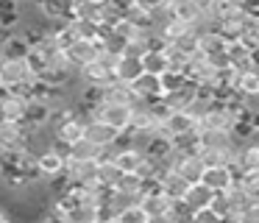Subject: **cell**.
<instances>
[{
    "mask_svg": "<svg viewBox=\"0 0 259 223\" xmlns=\"http://www.w3.org/2000/svg\"><path fill=\"white\" fill-rule=\"evenodd\" d=\"M28 42L20 31L9 33V36L0 39V59H25L28 56Z\"/></svg>",
    "mask_w": 259,
    "mask_h": 223,
    "instance_id": "24",
    "label": "cell"
},
{
    "mask_svg": "<svg viewBox=\"0 0 259 223\" xmlns=\"http://www.w3.org/2000/svg\"><path fill=\"white\" fill-rule=\"evenodd\" d=\"M134 6L142 11H148V14H153V11L167 9V0H134Z\"/></svg>",
    "mask_w": 259,
    "mask_h": 223,
    "instance_id": "40",
    "label": "cell"
},
{
    "mask_svg": "<svg viewBox=\"0 0 259 223\" xmlns=\"http://www.w3.org/2000/svg\"><path fill=\"white\" fill-rule=\"evenodd\" d=\"M112 154V162L117 165L120 173H137V167L142 165V159H145V154L142 151H137L134 145H128V148H117V151H109Z\"/></svg>",
    "mask_w": 259,
    "mask_h": 223,
    "instance_id": "23",
    "label": "cell"
},
{
    "mask_svg": "<svg viewBox=\"0 0 259 223\" xmlns=\"http://www.w3.org/2000/svg\"><path fill=\"white\" fill-rule=\"evenodd\" d=\"M176 201H170L167 195H162L159 190H151V193H142L140 195V206L148 217H159V215H170Z\"/></svg>",
    "mask_w": 259,
    "mask_h": 223,
    "instance_id": "14",
    "label": "cell"
},
{
    "mask_svg": "<svg viewBox=\"0 0 259 223\" xmlns=\"http://www.w3.org/2000/svg\"><path fill=\"white\" fill-rule=\"evenodd\" d=\"M156 187H159V193L167 195L170 201H181L190 184H187V181H184V178H181L176 170H162V173L156 176Z\"/></svg>",
    "mask_w": 259,
    "mask_h": 223,
    "instance_id": "13",
    "label": "cell"
},
{
    "mask_svg": "<svg viewBox=\"0 0 259 223\" xmlns=\"http://www.w3.org/2000/svg\"><path fill=\"white\" fill-rule=\"evenodd\" d=\"M198 98V84H192V81H184L181 87H176L173 92H167L162 98V103L167 106L170 112H184L187 106L192 103V100Z\"/></svg>",
    "mask_w": 259,
    "mask_h": 223,
    "instance_id": "12",
    "label": "cell"
},
{
    "mask_svg": "<svg viewBox=\"0 0 259 223\" xmlns=\"http://www.w3.org/2000/svg\"><path fill=\"white\" fill-rule=\"evenodd\" d=\"M190 223H234V220H231V217H223V220H220V217L212 215L209 209H201V212H192L190 215Z\"/></svg>",
    "mask_w": 259,
    "mask_h": 223,
    "instance_id": "39",
    "label": "cell"
},
{
    "mask_svg": "<svg viewBox=\"0 0 259 223\" xmlns=\"http://www.w3.org/2000/svg\"><path fill=\"white\" fill-rule=\"evenodd\" d=\"M192 6H195V11L201 17H212L214 14V6H218V0H190Z\"/></svg>",
    "mask_w": 259,
    "mask_h": 223,
    "instance_id": "41",
    "label": "cell"
},
{
    "mask_svg": "<svg viewBox=\"0 0 259 223\" xmlns=\"http://www.w3.org/2000/svg\"><path fill=\"white\" fill-rule=\"evenodd\" d=\"M39 14L45 22H53V25L67 22L73 17V0H45L39 6Z\"/></svg>",
    "mask_w": 259,
    "mask_h": 223,
    "instance_id": "18",
    "label": "cell"
},
{
    "mask_svg": "<svg viewBox=\"0 0 259 223\" xmlns=\"http://www.w3.org/2000/svg\"><path fill=\"white\" fill-rule=\"evenodd\" d=\"M6 220H9V215H6L3 209H0V223H6Z\"/></svg>",
    "mask_w": 259,
    "mask_h": 223,
    "instance_id": "44",
    "label": "cell"
},
{
    "mask_svg": "<svg viewBox=\"0 0 259 223\" xmlns=\"http://www.w3.org/2000/svg\"><path fill=\"white\" fill-rule=\"evenodd\" d=\"M234 137L231 131H223V128H198V151H223L234 148Z\"/></svg>",
    "mask_w": 259,
    "mask_h": 223,
    "instance_id": "9",
    "label": "cell"
},
{
    "mask_svg": "<svg viewBox=\"0 0 259 223\" xmlns=\"http://www.w3.org/2000/svg\"><path fill=\"white\" fill-rule=\"evenodd\" d=\"M103 103H117V106H134L137 98L131 92L128 84H120V81H112L103 87Z\"/></svg>",
    "mask_w": 259,
    "mask_h": 223,
    "instance_id": "27",
    "label": "cell"
},
{
    "mask_svg": "<svg viewBox=\"0 0 259 223\" xmlns=\"http://www.w3.org/2000/svg\"><path fill=\"white\" fill-rule=\"evenodd\" d=\"M64 159H67V156H64L62 151H56L53 145L42 148L39 154H36V173H39L42 181L62 176V173H64Z\"/></svg>",
    "mask_w": 259,
    "mask_h": 223,
    "instance_id": "5",
    "label": "cell"
},
{
    "mask_svg": "<svg viewBox=\"0 0 259 223\" xmlns=\"http://www.w3.org/2000/svg\"><path fill=\"white\" fill-rule=\"evenodd\" d=\"M25 106H28V98L20 92H9L6 98L0 100V120L9 123H23L25 117Z\"/></svg>",
    "mask_w": 259,
    "mask_h": 223,
    "instance_id": "15",
    "label": "cell"
},
{
    "mask_svg": "<svg viewBox=\"0 0 259 223\" xmlns=\"http://www.w3.org/2000/svg\"><path fill=\"white\" fill-rule=\"evenodd\" d=\"M234 92L240 95V98L248 100H256L259 98V70H245V72H237L234 76Z\"/></svg>",
    "mask_w": 259,
    "mask_h": 223,
    "instance_id": "21",
    "label": "cell"
},
{
    "mask_svg": "<svg viewBox=\"0 0 259 223\" xmlns=\"http://www.w3.org/2000/svg\"><path fill=\"white\" fill-rule=\"evenodd\" d=\"M117 137H120V131H114L112 126H106V123H101V120L84 123V139H90V142L101 151H112L114 142H117Z\"/></svg>",
    "mask_w": 259,
    "mask_h": 223,
    "instance_id": "8",
    "label": "cell"
},
{
    "mask_svg": "<svg viewBox=\"0 0 259 223\" xmlns=\"http://www.w3.org/2000/svg\"><path fill=\"white\" fill-rule=\"evenodd\" d=\"M226 198H229V217H231V220H237L242 212H248L253 204H256V195L245 193V190L237 187V184L231 190H226Z\"/></svg>",
    "mask_w": 259,
    "mask_h": 223,
    "instance_id": "22",
    "label": "cell"
},
{
    "mask_svg": "<svg viewBox=\"0 0 259 223\" xmlns=\"http://www.w3.org/2000/svg\"><path fill=\"white\" fill-rule=\"evenodd\" d=\"M170 45H173V48L179 50V53L184 56V59H190V56H195V53H198V33L190 28V31H187L184 36H179L176 42H170Z\"/></svg>",
    "mask_w": 259,
    "mask_h": 223,
    "instance_id": "37",
    "label": "cell"
},
{
    "mask_svg": "<svg viewBox=\"0 0 259 223\" xmlns=\"http://www.w3.org/2000/svg\"><path fill=\"white\" fill-rule=\"evenodd\" d=\"M28 131L23 123L0 120V151H25L28 145Z\"/></svg>",
    "mask_w": 259,
    "mask_h": 223,
    "instance_id": "7",
    "label": "cell"
},
{
    "mask_svg": "<svg viewBox=\"0 0 259 223\" xmlns=\"http://www.w3.org/2000/svg\"><path fill=\"white\" fill-rule=\"evenodd\" d=\"M142 76V64L140 59H131V56H120L117 64H114V81L120 84H134Z\"/></svg>",
    "mask_w": 259,
    "mask_h": 223,
    "instance_id": "29",
    "label": "cell"
},
{
    "mask_svg": "<svg viewBox=\"0 0 259 223\" xmlns=\"http://www.w3.org/2000/svg\"><path fill=\"white\" fill-rule=\"evenodd\" d=\"M117 220H120V223H148V215L142 212L140 204H134V206H128V209L120 212Z\"/></svg>",
    "mask_w": 259,
    "mask_h": 223,
    "instance_id": "38",
    "label": "cell"
},
{
    "mask_svg": "<svg viewBox=\"0 0 259 223\" xmlns=\"http://www.w3.org/2000/svg\"><path fill=\"white\" fill-rule=\"evenodd\" d=\"M176 173H179V176L184 178L187 184L201 181V176H203V162H201V156H198V151H195V154H184V156H181Z\"/></svg>",
    "mask_w": 259,
    "mask_h": 223,
    "instance_id": "28",
    "label": "cell"
},
{
    "mask_svg": "<svg viewBox=\"0 0 259 223\" xmlns=\"http://www.w3.org/2000/svg\"><path fill=\"white\" fill-rule=\"evenodd\" d=\"M51 123V106L45 100H36L28 98V106H25V117H23V126L25 128H45Z\"/></svg>",
    "mask_w": 259,
    "mask_h": 223,
    "instance_id": "20",
    "label": "cell"
},
{
    "mask_svg": "<svg viewBox=\"0 0 259 223\" xmlns=\"http://www.w3.org/2000/svg\"><path fill=\"white\" fill-rule=\"evenodd\" d=\"M234 120H237V117L231 115L229 109H223L220 103H212L206 115L198 120V128H223V131H231Z\"/></svg>",
    "mask_w": 259,
    "mask_h": 223,
    "instance_id": "17",
    "label": "cell"
},
{
    "mask_svg": "<svg viewBox=\"0 0 259 223\" xmlns=\"http://www.w3.org/2000/svg\"><path fill=\"white\" fill-rule=\"evenodd\" d=\"M95 120L112 126L114 131H128L131 128V106H117V103H101L95 106Z\"/></svg>",
    "mask_w": 259,
    "mask_h": 223,
    "instance_id": "4",
    "label": "cell"
},
{
    "mask_svg": "<svg viewBox=\"0 0 259 223\" xmlns=\"http://www.w3.org/2000/svg\"><path fill=\"white\" fill-rule=\"evenodd\" d=\"M117 59H120V56L101 53V59H95L92 64L81 67L78 78L84 84H92V87H106V84L114 81V64H117Z\"/></svg>",
    "mask_w": 259,
    "mask_h": 223,
    "instance_id": "3",
    "label": "cell"
},
{
    "mask_svg": "<svg viewBox=\"0 0 259 223\" xmlns=\"http://www.w3.org/2000/svg\"><path fill=\"white\" fill-rule=\"evenodd\" d=\"M67 25H70L75 39H98L101 36V25H95V22H84V20H73L70 17Z\"/></svg>",
    "mask_w": 259,
    "mask_h": 223,
    "instance_id": "35",
    "label": "cell"
},
{
    "mask_svg": "<svg viewBox=\"0 0 259 223\" xmlns=\"http://www.w3.org/2000/svg\"><path fill=\"white\" fill-rule=\"evenodd\" d=\"M62 53H64V59H67L75 70H81V67L92 64L95 59H101L103 42H101V39H73Z\"/></svg>",
    "mask_w": 259,
    "mask_h": 223,
    "instance_id": "2",
    "label": "cell"
},
{
    "mask_svg": "<svg viewBox=\"0 0 259 223\" xmlns=\"http://www.w3.org/2000/svg\"><path fill=\"white\" fill-rule=\"evenodd\" d=\"M6 223H14V220H6Z\"/></svg>",
    "mask_w": 259,
    "mask_h": 223,
    "instance_id": "45",
    "label": "cell"
},
{
    "mask_svg": "<svg viewBox=\"0 0 259 223\" xmlns=\"http://www.w3.org/2000/svg\"><path fill=\"white\" fill-rule=\"evenodd\" d=\"M142 190H145V181H142L137 173H123V176L117 178V184H114V193H123V195H134V198H140Z\"/></svg>",
    "mask_w": 259,
    "mask_h": 223,
    "instance_id": "34",
    "label": "cell"
},
{
    "mask_svg": "<svg viewBox=\"0 0 259 223\" xmlns=\"http://www.w3.org/2000/svg\"><path fill=\"white\" fill-rule=\"evenodd\" d=\"M64 223H98L101 220V209L87 204H73L67 212H62Z\"/></svg>",
    "mask_w": 259,
    "mask_h": 223,
    "instance_id": "32",
    "label": "cell"
},
{
    "mask_svg": "<svg viewBox=\"0 0 259 223\" xmlns=\"http://www.w3.org/2000/svg\"><path fill=\"white\" fill-rule=\"evenodd\" d=\"M20 3H23V0H20Z\"/></svg>",
    "mask_w": 259,
    "mask_h": 223,
    "instance_id": "47",
    "label": "cell"
},
{
    "mask_svg": "<svg viewBox=\"0 0 259 223\" xmlns=\"http://www.w3.org/2000/svg\"><path fill=\"white\" fill-rule=\"evenodd\" d=\"M226 39L218 28H206V31L198 33V53L201 56H212V53H223L226 50Z\"/></svg>",
    "mask_w": 259,
    "mask_h": 223,
    "instance_id": "26",
    "label": "cell"
},
{
    "mask_svg": "<svg viewBox=\"0 0 259 223\" xmlns=\"http://www.w3.org/2000/svg\"><path fill=\"white\" fill-rule=\"evenodd\" d=\"M131 92H134V98L140 100V103H156V100H162V81H159V76H151V72H142L140 78H137L134 84H128Z\"/></svg>",
    "mask_w": 259,
    "mask_h": 223,
    "instance_id": "10",
    "label": "cell"
},
{
    "mask_svg": "<svg viewBox=\"0 0 259 223\" xmlns=\"http://www.w3.org/2000/svg\"><path fill=\"white\" fill-rule=\"evenodd\" d=\"M237 170H259V139H251V142L240 145Z\"/></svg>",
    "mask_w": 259,
    "mask_h": 223,
    "instance_id": "33",
    "label": "cell"
},
{
    "mask_svg": "<svg viewBox=\"0 0 259 223\" xmlns=\"http://www.w3.org/2000/svg\"><path fill=\"white\" fill-rule=\"evenodd\" d=\"M34 81V72L25 59H0V87L9 92L25 95V87Z\"/></svg>",
    "mask_w": 259,
    "mask_h": 223,
    "instance_id": "1",
    "label": "cell"
},
{
    "mask_svg": "<svg viewBox=\"0 0 259 223\" xmlns=\"http://www.w3.org/2000/svg\"><path fill=\"white\" fill-rule=\"evenodd\" d=\"M140 64H142V72H151V76H162L164 70H170L167 59H164L162 45H159V48L145 50V53H142V59H140Z\"/></svg>",
    "mask_w": 259,
    "mask_h": 223,
    "instance_id": "30",
    "label": "cell"
},
{
    "mask_svg": "<svg viewBox=\"0 0 259 223\" xmlns=\"http://www.w3.org/2000/svg\"><path fill=\"white\" fill-rule=\"evenodd\" d=\"M256 204H259V198H256Z\"/></svg>",
    "mask_w": 259,
    "mask_h": 223,
    "instance_id": "46",
    "label": "cell"
},
{
    "mask_svg": "<svg viewBox=\"0 0 259 223\" xmlns=\"http://www.w3.org/2000/svg\"><path fill=\"white\" fill-rule=\"evenodd\" d=\"M95 170L98 162H78V159H64V173L62 176L67 178L70 184H81V187H90L95 181Z\"/></svg>",
    "mask_w": 259,
    "mask_h": 223,
    "instance_id": "11",
    "label": "cell"
},
{
    "mask_svg": "<svg viewBox=\"0 0 259 223\" xmlns=\"http://www.w3.org/2000/svg\"><path fill=\"white\" fill-rule=\"evenodd\" d=\"M234 178H237V170L229 165H214V167H203V176H201V184L209 187L212 193H226V190L234 187Z\"/></svg>",
    "mask_w": 259,
    "mask_h": 223,
    "instance_id": "6",
    "label": "cell"
},
{
    "mask_svg": "<svg viewBox=\"0 0 259 223\" xmlns=\"http://www.w3.org/2000/svg\"><path fill=\"white\" fill-rule=\"evenodd\" d=\"M123 176V173L117 170V165L112 162V154L109 151H103L101 154V159H98V170H95V181L101 184V187H112L114 190V184H117V178Z\"/></svg>",
    "mask_w": 259,
    "mask_h": 223,
    "instance_id": "25",
    "label": "cell"
},
{
    "mask_svg": "<svg viewBox=\"0 0 259 223\" xmlns=\"http://www.w3.org/2000/svg\"><path fill=\"white\" fill-rule=\"evenodd\" d=\"M98 223H120V220H117V215H109V217H101Z\"/></svg>",
    "mask_w": 259,
    "mask_h": 223,
    "instance_id": "43",
    "label": "cell"
},
{
    "mask_svg": "<svg viewBox=\"0 0 259 223\" xmlns=\"http://www.w3.org/2000/svg\"><path fill=\"white\" fill-rule=\"evenodd\" d=\"M212 190L209 187H203L201 181H195V184H190L187 187V193H184V198H181V206H184L187 212H201V209H206L209 206V201H212Z\"/></svg>",
    "mask_w": 259,
    "mask_h": 223,
    "instance_id": "16",
    "label": "cell"
},
{
    "mask_svg": "<svg viewBox=\"0 0 259 223\" xmlns=\"http://www.w3.org/2000/svg\"><path fill=\"white\" fill-rule=\"evenodd\" d=\"M251 67H253V70H259V45L251 50Z\"/></svg>",
    "mask_w": 259,
    "mask_h": 223,
    "instance_id": "42",
    "label": "cell"
},
{
    "mask_svg": "<svg viewBox=\"0 0 259 223\" xmlns=\"http://www.w3.org/2000/svg\"><path fill=\"white\" fill-rule=\"evenodd\" d=\"M159 126L167 131V137H179V134H190V131H198V120H192L187 112H170Z\"/></svg>",
    "mask_w": 259,
    "mask_h": 223,
    "instance_id": "19",
    "label": "cell"
},
{
    "mask_svg": "<svg viewBox=\"0 0 259 223\" xmlns=\"http://www.w3.org/2000/svg\"><path fill=\"white\" fill-rule=\"evenodd\" d=\"M101 6H95V3H73V20H84V22H95V25H101Z\"/></svg>",
    "mask_w": 259,
    "mask_h": 223,
    "instance_id": "36",
    "label": "cell"
},
{
    "mask_svg": "<svg viewBox=\"0 0 259 223\" xmlns=\"http://www.w3.org/2000/svg\"><path fill=\"white\" fill-rule=\"evenodd\" d=\"M103 151L95 148V145L90 142V139H75V142L67 145V159H78V162H98L101 159Z\"/></svg>",
    "mask_w": 259,
    "mask_h": 223,
    "instance_id": "31",
    "label": "cell"
}]
</instances>
